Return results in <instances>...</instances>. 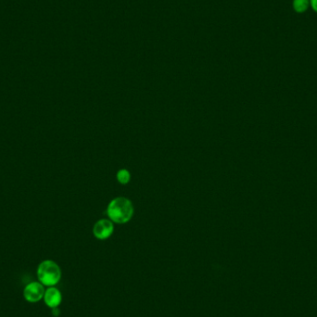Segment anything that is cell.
Here are the masks:
<instances>
[{"label":"cell","mask_w":317,"mask_h":317,"mask_svg":"<svg viewBox=\"0 0 317 317\" xmlns=\"http://www.w3.org/2000/svg\"><path fill=\"white\" fill-rule=\"evenodd\" d=\"M45 287L37 281H32L28 283L23 290V297L27 303L36 304L44 298Z\"/></svg>","instance_id":"3"},{"label":"cell","mask_w":317,"mask_h":317,"mask_svg":"<svg viewBox=\"0 0 317 317\" xmlns=\"http://www.w3.org/2000/svg\"><path fill=\"white\" fill-rule=\"evenodd\" d=\"M131 179V175H130L129 171H127L126 169H122L117 173V180L120 184L126 185L128 184Z\"/></svg>","instance_id":"7"},{"label":"cell","mask_w":317,"mask_h":317,"mask_svg":"<svg viewBox=\"0 0 317 317\" xmlns=\"http://www.w3.org/2000/svg\"><path fill=\"white\" fill-rule=\"evenodd\" d=\"M310 0H293L292 6L297 13H304L310 7Z\"/></svg>","instance_id":"6"},{"label":"cell","mask_w":317,"mask_h":317,"mask_svg":"<svg viewBox=\"0 0 317 317\" xmlns=\"http://www.w3.org/2000/svg\"><path fill=\"white\" fill-rule=\"evenodd\" d=\"M114 231L112 221L102 219L97 221L93 227V234L97 240H105L109 239Z\"/></svg>","instance_id":"4"},{"label":"cell","mask_w":317,"mask_h":317,"mask_svg":"<svg viewBox=\"0 0 317 317\" xmlns=\"http://www.w3.org/2000/svg\"><path fill=\"white\" fill-rule=\"evenodd\" d=\"M133 214L134 206L132 201L123 197L112 200L107 208V215L110 221L116 224L127 223L133 217Z\"/></svg>","instance_id":"1"},{"label":"cell","mask_w":317,"mask_h":317,"mask_svg":"<svg viewBox=\"0 0 317 317\" xmlns=\"http://www.w3.org/2000/svg\"><path fill=\"white\" fill-rule=\"evenodd\" d=\"M43 301H44L45 305L48 308L55 309V308H58V306L61 304V302H62V294H61L60 291L57 289L56 287L45 288Z\"/></svg>","instance_id":"5"},{"label":"cell","mask_w":317,"mask_h":317,"mask_svg":"<svg viewBox=\"0 0 317 317\" xmlns=\"http://www.w3.org/2000/svg\"><path fill=\"white\" fill-rule=\"evenodd\" d=\"M312 8L317 13V0H310Z\"/></svg>","instance_id":"8"},{"label":"cell","mask_w":317,"mask_h":317,"mask_svg":"<svg viewBox=\"0 0 317 317\" xmlns=\"http://www.w3.org/2000/svg\"><path fill=\"white\" fill-rule=\"evenodd\" d=\"M36 277L39 282L45 288L56 287L61 279V269L56 262L52 260H45L39 264Z\"/></svg>","instance_id":"2"}]
</instances>
